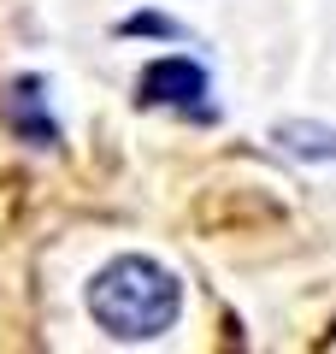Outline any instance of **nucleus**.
Here are the masks:
<instances>
[{"instance_id": "f257e3e1", "label": "nucleus", "mask_w": 336, "mask_h": 354, "mask_svg": "<svg viewBox=\"0 0 336 354\" xmlns=\"http://www.w3.org/2000/svg\"><path fill=\"white\" fill-rule=\"evenodd\" d=\"M88 313H95V325L106 337L148 342L160 330H171V319H177V278L165 266L142 260V254H124L106 272H95V283H88Z\"/></svg>"}, {"instance_id": "f03ea898", "label": "nucleus", "mask_w": 336, "mask_h": 354, "mask_svg": "<svg viewBox=\"0 0 336 354\" xmlns=\"http://www.w3.org/2000/svg\"><path fill=\"white\" fill-rule=\"evenodd\" d=\"M142 106H177V113L189 118H207V71H200L195 59H183V53H171V59H153L148 71H142L136 83Z\"/></svg>"}, {"instance_id": "7ed1b4c3", "label": "nucleus", "mask_w": 336, "mask_h": 354, "mask_svg": "<svg viewBox=\"0 0 336 354\" xmlns=\"http://www.w3.org/2000/svg\"><path fill=\"white\" fill-rule=\"evenodd\" d=\"M6 124H12V136L36 142V148H53V142H59V124H53V113H48V88H41V77H18V83H6Z\"/></svg>"}, {"instance_id": "20e7f679", "label": "nucleus", "mask_w": 336, "mask_h": 354, "mask_svg": "<svg viewBox=\"0 0 336 354\" xmlns=\"http://www.w3.org/2000/svg\"><path fill=\"white\" fill-rule=\"evenodd\" d=\"M277 148L295 160H336V130L330 124H277Z\"/></svg>"}]
</instances>
